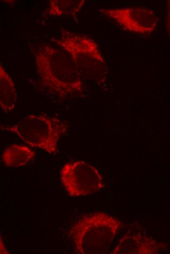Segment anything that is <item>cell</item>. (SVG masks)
<instances>
[{"mask_svg":"<svg viewBox=\"0 0 170 254\" xmlns=\"http://www.w3.org/2000/svg\"><path fill=\"white\" fill-rule=\"evenodd\" d=\"M119 221L103 212L82 216L71 227L68 236L76 254H105L119 228Z\"/></svg>","mask_w":170,"mask_h":254,"instance_id":"obj_1","label":"cell"},{"mask_svg":"<svg viewBox=\"0 0 170 254\" xmlns=\"http://www.w3.org/2000/svg\"><path fill=\"white\" fill-rule=\"evenodd\" d=\"M69 127L68 122L64 119L41 114L29 115L1 129L15 134L32 147L55 154L58 150L60 139L67 133Z\"/></svg>","mask_w":170,"mask_h":254,"instance_id":"obj_2","label":"cell"},{"mask_svg":"<svg viewBox=\"0 0 170 254\" xmlns=\"http://www.w3.org/2000/svg\"><path fill=\"white\" fill-rule=\"evenodd\" d=\"M61 183L69 196H85L104 187L102 176L91 165L83 161L65 164L60 171Z\"/></svg>","mask_w":170,"mask_h":254,"instance_id":"obj_3","label":"cell"},{"mask_svg":"<svg viewBox=\"0 0 170 254\" xmlns=\"http://www.w3.org/2000/svg\"><path fill=\"white\" fill-rule=\"evenodd\" d=\"M104 13L124 30L144 35L153 32L157 17L154 12L145 6H133L105 9Z\"/></svg>","mask_w":170,"mask_h":254,"instance_id":"obj_4","label":"cell"},{"mask_svg":"<svg viewBox=\"0 0 170 254\" xmlns=\"http://www.w3.org/2000/svg\"><path fill=\"white\" fill-rule=\"evenodd\" d=\"M35 152L30 148L20 144L7 146L2 154V160L6 166L17 168L25 166L35 158Z\"/></svg>","mask_w":170,"mask_h":254,"instance_id":"obj_5","label":"cell"},{"mask_svg":"<svg viewBox=\"0 0 170 254\" xmlns=\"http://www.w3.org/2000/svg\"><path fill=\"white\" fill-rule=\"evenodd\" d=\"M0 106L6 113L15 107L16 93L14 83L9 76L3 69L0 70Z\"/></svg>","mask_w":170,"mask_h":254,"instance_id":"obj_6","label":"cell"},{"mask_svg":"<svg viewBox=\"0 0 170 254\" xmlns=\"http://www.w3.org/2000/svg\"><path fill=\"white\" fill-rule=\"evenodd\" d=\"M0 254H8V251L6 250L5 248L3 241L1 239V237H0Z\"/></svg>","mask_w":170,"mask_h":254,"instance_id":"obj_7","label":"cell"}]
</instances>
